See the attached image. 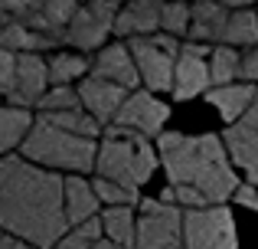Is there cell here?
<instances>
[{
  "label": "cell",
  "instance_id": "obj_22",
  "mask_svg": "<svg viewBox=\"0 0 258 249\" xmlns=\"http://www.w3.org/2000/svg\"><path fill=\"white\" fill-rule=\"evenodd\" d=\"M222 46H245L255 49L258 46V10H229L226 20V33H222Z\"/></svg>",
  "mask_w": 258,
  "mask_h": 249
},
{
  "label": "cell",
  "instance_id": "obj_25",
  "mask_svg": "<svg viewBox=\"0 0 258 249\" xmlns=\"http://www.w3.org/2000/svg\"><path fill=\"white\" fill-rule=\"evenodd\" d=\"M160 33L180 39L189 33V4L186 0H164V10H160Z\"/></svg>",
  "mask_w": 258,
  "mask_h": 249
},
{
  "label": "cell",
  "instance_id": "obj_41",
  "mask_svg": "<svg viewBox=\"0 0 258 249\" xmlns=\"http://www.w3.org/2000/svg\"><path fill=\"white\" fill-rule=\"evenodd\" d=\"M255 4H258V0H255Z\"/></svg>",
  "mask_w": 258,
  "mask_h": 249
},
{
  "label": "cell",
  "instance_id": "obj_9",
  "mask_svg": "<svg viewBox=\"0 0 258 249\" xmlns=\"http://www.w3.org/2000/svg\"><path fill=\"white\" fill-rule=\"evenodd\" d=\"M209 53H213V46L189 43V39L180 46V56L173 63V85H170L176 102H186V98L209 92Z\"/></svg>",
  "mask_w": 258,
  "mask_h": 249
},
{
  "label": "cell",
  "instance_id": "obj_16",
  "mask_svg": "<svg viewBox=\"0 0 258 249\" xmlns=\"http://www.w3.org/2000/svg\"><path fill=\"white\" fill-rule=\"evenodd\" d=\"M62 210H66V223L79 226L88 223L101 213V204L95 197L92 180H85L82 174H72V177H62Z\"/></svg>",
  "mask_w": 258,
  "mask_h": 249
},
{
  "label": "cell",
  "instance_id": "obj_20",
  "mask_svg": "<svg viewBox=\"0 0 258 249\" xmlns=\"http://www.w3.org/2000/svg\"><path fill=\"white\" fill-rule=\"evenodd\" d=\"M98 223L101 239H108L114 249H134V230H138L134 207H105L98 213Z\"/></svg>",
  "mask_w": 258,
  "mask_h": 249
},
{
  "label": "cell",
  "instance_id": "obj_18",
  "mask_svg": "<svg viewBox=\"0 0 258 249\" xmlns=\"http://www.w3.org/2000/svg\"><path fill=\"white\" fill-rule=\"evenodd\" d=\"M206 98L213 102V109L219 112L222 118H226L229 125H235L242 115H245L248 109L255 105V98H258V89L252 82H232V85H219V89H209L206 92Z\"/></svg>",
  "mask_w": 258,
  "mask_h": 249
},
{
  "label": "cell",
  "instance_id": "obj_36",
  "mask_svg": "<svg viewBox=\"0 0 258 249\" xmlns=\"http://www.w3.org/2000/svg\"><path fill=\"white\" fill-rule=\"evenodd\" d=\"M13 249H33V246H26V243H13Z\"/></svg>",
  "mask_w": 258,
  "mask_h": 249
},
{
  "label": "cell",
  "instance_id": "obj_21",
  "mask_svg": "<svg viewBox=\"0 0 258 249\" xmlns=\"http://www.w3.org/2000/svg\"><path fill=\"white\" fill-rule=\"evenodd\" d=\"M46 69H49V85H76L92 72L85 53H72V49H59L46 59Z\"/></svg>",
  "mask_w": 258,
  "mask_h": 249
},
{
  "label": "cell",
  "instance_id": "obj_32",
  "mask_svg": "<svg viewBox=\"0 0 258 249\" xmlns=\"http://www.w3.org/2000/svg\"><path fill=\"white\" fill-rule=\"evenodd\" d=\"M239 122H242V125H248V128H255V131H258V98H255V105H252V109H248L245 115L239 118Z\"/></svg>",
  "mask_w": 258,
  "mask_h": 249
},
{
  "label": "cell",
  "instance_id": "obj_7",
  "mask_svg": "<svg viewBox=\"0 0 258 249\" xmlns=\"http://www.w3.org/2000/svg\"><path fill=\"white\" fill-rule=\"evenodd\" d=\"M134 249H183V210L167 200H141Z\"/></svg>",
  "mask_w": 258,
  "mask_h": 249
},
{
  "label": "cell",
  "instance_id": "obj_26",
  "mask_svg": "<svg viewBox=\"0 0 258 249\" xmlns=\"http://www.w3.org/2000/svg\"><path fill=\"white\" fill-rule=\"evenodd\" d=\"M98 239H101V223H98V217H95V220H88V223L69 226V230L62 233V239L52 249H92Z\"/></svg>",
  "mask_w": 258,
  "mask_h": 249
},
{
  "label": "cell",
  "instance_id": "obj_1",
  "mask_svg": "<svg viewBox=\"0 0 258 249\" xmlns=\"http://www.w3.org/2000/svg\"><path fill=\"white\" fill-rule=\"evenodd\" d=\"M0 230L33 249H52L69 230L62 210V177L23 161L0 158Z\"/></svg>",
  "mask_w": 258,
  "mask_h": 249
},
{
  "label": "cell",
  "instance_id": "obj_8",
  "mask_svg": "<svg viewBox=\"0 0 258 249\" xmlns=\"http://www.w3.org/2000/svg\"><path fill=\"white\" fill-rule=\"evenodd\" d=\"M167 118H170V105L160 102L154 92L138 89V92H127L124 105H121L118 118H114L111 125L127 128V131H134V134L151 141V138H160V134H164Z\"/></svg>",
  "mask_w": 258,
  "mask_h": 249
},
{
  "label": "cell",
  "instance_id": "obj_37",
  "mask_svg": "<svg viewBox=\"0 0 258 249\" xmlns=\"http://www.w3.org/2000/svg\"><path fill=\"white\" fill-rule=\"evenodd\" d=\"M252 210H258V190H255V204H252Z\"/></svg>",
  "mask_w": 258,
  "mask_h": 249
},
{
  "label": "cell",
  "instance_id": "obj_28",
  "mask_svg": "<svg viewBox=\"0 0 258 249\" xmlns=\"http://www.w3.org/2000/svg\"><path fill=\"white\" fill-rule=\"evenodd\" d=\"M46 23L49 26H69L79 13V4L76 0H46Z\"/></svg>",
  "mask_w": 258,
  "mask_h": 249
},
{
  "label": "cell",
  "instance_id": "obj_40",
  "mask_svg": "<svg viewBox=\"0 0 258 249\" xmlns=\"http://www.w3.org/2000/svg\"><path fill=\"white\" fill-rule=\"evenodd\" d=\"M186 4H193V0H186Z\"/></svg>",
  "mask_w": 258,
  "mask_h": 249
},
{
  "label": "cell",
  "instance_id": "obj_2",
  "mask_svg": "<svg viewBox=\"0 0 258 249\" xmlns=\"http://www.w3.org/2000/svg\"><path fill=\"white\" fill-rule=\"evenodd\" d=\"M157 158L170 177V187H193L209 204H226L239 190V174L219 134L164 131L157 138Z\"/></svg>",
  "mask_w": 258,
  "mask_h": 249
},
{
  "label": "cell",
  "instance_id": "obj_15",
  "mask_svg": "<svg viewBox=\"0 0 258 249\" xmlns=\"http://www.w3.org/2000/svg\"><path fill=\"white\" fill-rule=\"evenodd\" d=\"M226 20L229 10L219 0H193L189 4V43H203V46H219L222 33H226Z\"/></svg>",
  "mask_w": 258,
  "mask_h": 249
},
{
  "label": "cell",
  "instance_id": "obj_11",
  "mask_svg": "<svg viewBox=\"0 0 258 249\" xmlns=\"http://www.w3.org/2000/svg\"><path fill=\"white\" fill-rule=\"evenodd\" d=\"M49 89V69H46V59L36 56V53H20L17 56V76H13L10 85V105L17 109H30Z\"/></svg>",
  "mask_w": 258,
  "mask_h": 249
},
{
  "label": "cell",
  "instance_id": "obj_33",
  "mask_svg": "<svg viewBox=\"0 0 258 249\" xmlns=\"http://www.w3.org/2000/svg\"><path fill=\"white\" fill-rule=\"evenodd\" d=\"M226 10H248V7L255 4V0H219Z\"/></svg>",
  "mask_w": 258,
  "mask_h": 249
},
{
  "label": "cell",
  "instance_id": "obj_38",
  "mask_svg": "<svg viewBox=\"0 0 258 249\" xmlns=\"http://www.w3.org/2000/svg\"><path fill=\"white\" fill-rule=\"evenodd\" d=\"M76 4H79V0H76ZM82 4H88V0H82Z\"/></svg>",
  "mask_w": 258,
  "mask_h": 249
},
{
  "label": "cell",
  "instance_id": "obj_12",
  "mask_svg": "<svg viewBox=\"0 0 258 249\" xmlns=\"http://www.w3.org/2000/svg\"><path fill=\"white\" fill-rule=\"evenodd\" d=\"M76 92H79V102H82V109H85L101 128L118 118L121 105H124V98H127V92L121 89V85L108 82V79H98V76H92V72H88L82 82L76 85Z\"/></svg>",
  "mask_w": 258,
  "mask_h": 249
},
{
  "label": "cell",
  "instance_id": "obj_23",
  "mask_svg": "<svg viewBox=\"0 0 258 249\" xmlns=\"http://www.w3.org/2000/svg\"><path fill=\"white\" fill-rule=\"evenodd\" d=\"M239 72H242V53L222 43L213 46V53H209V89L239 82Z\"/></svg>",
  "mask_w": 258,
  "mask_h": 249
},
{
  "label": "cell",
  "instance_id": "obj_4",
  "mask_svg": "<svg viewBox=\"0 0 258 249\" xmlns=\"http://www.w3.org/2000/svg\"><path fill=\"white\" fill-rule=\"evenodd\" d=\"M95 154H98V141L62 131V128L49 125L46 118H36L26 141L20 144V158L23 161L52 174H69V177L95 171Z\"/></svg>",
  "mask_w": 258,
  "mask_h": 249
},
{
  "label": "cell",
  "instance_id": "obj_35",
  "mask_svg": "<svg viewBox=\"0 0 258 249\" xmlns=\"http://www.w3.org/2000/svg\"><path fill=\"white\" fill-rule=\"evenodd\" d=\"M92 249H114V246H111V243H108V239H98V243H95Z\"/></svg>",
  "mask_w": 258,
  "mask_h": 249
},
{
  "label": "cell",
  "instance_id": "obj_27",
  "mask_svg": "<svg viewBox=\"0 0 258 249\" xmlns=\"http://www.w3.org/2000/svg\"><path fill=\"white\" fill-rule=\"evenodd\" d=\"M92 187H95V197H98L101 207H134L138 204V190H127V187L111 184L105 177H95Z\"/></svg>",
  "mask_w": 258,
  "mask_h": 249
},
{
  "label": "cell",
  "instance_id": "obj_31",
  "mask_svg": "<svg viewBox=\"0 0 258 249\" xmlns=\"http://www.w3.org/2000/svg\"><path fill=\"white\" fill-rule=\"evenodd\" d=\"M255 190H258V187H252V184H239V190H235V200H239L242 207H252V204H255Z\"/></svg>",
  "mask_w": 258,
  "mask_h": 249
},
{
  "label": "cell",
  "instance_id": "obj_24",
  "mask_svg": "<svg viewBox=\"0 0 258 249\" xmlns=\"http://www.w3.org/2000/svg\"><path fill=\"white\" fill-rule=\"evenodd\" d=\"M36 109L43 112V115H62V112L82 109V102H79L76 85H49L46 95L36 102Z\"/></svg>",
  "mask_w": 258,
  "mask_h": 249
},
{
  "label": "cell",
  "instance_id": "obj_5",
  "mask_svg": "<svg viewBox=\"0 0 258 249\" xmlns=\"http://www.w3.org/2000/svg\"><path fill=\"white\" fill-rule=\"evenodd\" d=\"M180 39L167 36V33H154V36H138L127 39V49L134 56V66H138L141 85L154 95L160 92H170L173 85V63L180 56Z\"/></svg>",
  "mask_w": 258,
  "mask_h": 249
},
{
  "label": "cell",
  "instance_id": "obj_13",
  "mask_svg": "<svg viewBox=\"0 0 258 249\" xmlns=\"http://www.w3.org/2000/svg\"><path fill=\"white\" fill-rule=\"evenodd\" d=\"M92 76L108 79V82L121 85L124 92H138L141 76H138V66H134V56L127 49V43H108L98 49L92 63Z\"/></svg>",
  "mask_w": 258,
  "mask_h": 249
},
{
  "label": "cell",
  "instance_id": "obj_17",
  "mask_svg": "<svg viewBox=\"0 0 258 249\" xmlns=\"http://www.w3.org/2000/svg\"><path fill=\"white\" fill-rule=\"evenodd\" d=\"M222 144H226V151H229L232 167L245 171L248 184L258 187V131L248 128V125H242V122H235V125L226 128Z\"/></svg>",
  "mask_w": 258,
  "mask_h": 249
},
{
  "label": "cell",
  "instance_id": "obj_14",
  "mask_svg": "<svg viewBox=\"0 0 258 249\" xmlns=\"http://www.w3.org/2000/svg\"><path fill=\"white\" fill-rule=\"evenodd\" d=\"M160 10H164V0H127L124 7H118L111 33L124 39L154 36V33H160Z\"/></svg>",
  "mask_w": 258,
  "mask_h": 249
},
{
  "label": "cell",
  "instance_id": "obj_10",
  "mask_svg": "<svg viewBox=\"0 0 258 249\" xmlns=\"http://www.w3.org/2000/svg\"><path fill=\"white\" fill-rule=\"evenodd\" d=\"M114 17H118V0H88L69 23V43L79 46V53L101 49L108 33L114 30Z\"/></svg>",
  "mask_w": 258,
  "mask_h": 249
},
{
  "label": "cell",
  "instance_id": "obj_29",
  "mask_svg": "<svg viewBox=\"0 0 258 249\" xmlns=\"http://www.w3.org/2000/svg\"><path fill=\"white\" fill-rule=\"evenodd\" d=\"M13 76H17V53L0 46V92H10Z\"/></svg>",
  "mask_w": 258,
  "mask_h": 249
},
{
  "label": "cell",
  "instance_id": "obj_34",
  "mask_svg": "<svg viewBox=\"0 0 258 249\" xmlns=\"http://www.w3.org/2000/svg\"><path fill=\"white\" fill-rule=\"evenodd\" d=\"M13 243H17V239H10V236H0V249H13Z\"/></svg>",
  "mask_w": 258,
  "mask_h": 249
},
{
  "label": "cell",
  "instance_id": "obj_3",
  "mask_svg": "<svg viewBox=\"0 0 258 249\" xmlns=\"http://www.w3.org/2000/svg\"><path fill=\"white\" fill-rule=\"evenodd\" d=\"M157 164H160L157 147L147 138L127 131V128H118V125H105V131L98 138V154H95L98 177L121 184L127 190H141L154 177Z\"/></svg>",
  "mask_w": 258,
  "mask_h": 249
},
{
  "label": "cell",
  "instance_id": "obj_30",
  "mask_svg": "<svg viewBox=\"0 0 258 249\" xmlns=\"http://www.w3.org/2000/svg\"><path fill=\"white\" fill-rule=\"evenodd\" d=\"M242 82H258V46L255 49H245L242 53V72H239Z\"/></svg>",
  "mask_w": 258,
  "mask_h": 249
},
{
  "label": "cell",
  "instance_id": "obj_19",
  "mask_svg": "<svg viewBox=\"0 0 258 249\" xmlns=\"http://www.w3.org/2000/svg\"><path fill=\"white\" fill-rule=\"evenodd\" d=\"M33 122H36V115L30 109H17L10 102L0 105V158H10L13 151H20Z\"/></svg>",
  "mask_w": 258,
  "mask_h": 249
},
{
  "label": "cell",
  "instance_id": "obj_39",
  "mask_svg": "<svg viewBox=\"0 0 258 249\" xmlns=\"http://www.w3.org/2000/svg\"><path fill=\"white\" fill-rule=\"evenodd\" d=\"M0 236H4V230H0Z\"/></svg>",
  "mask_w": 258,
  "mask_h": 249
},
{
  "label": "cell",
  "instance_id": "obj_6",
  "mask_svg": "<svg viewBox=\"0 0 258 249\" xmlns=\"http://www.w3.org/2000/svg\"><path fill=\"white\" fill-rule=\"evenodd\" d=\"M183 249H239L232 210L226 204L183 210Z\"/></svg>",
  "mask_w": 258,
  "mask_h": 249
}]
</instances>
